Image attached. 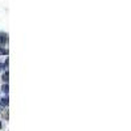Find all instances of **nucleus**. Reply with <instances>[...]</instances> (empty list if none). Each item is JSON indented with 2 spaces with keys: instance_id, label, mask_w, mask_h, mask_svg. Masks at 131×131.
Listing matches in <instances>:
<instances>
[{
  "instance_id": "3",
  "label": "nucleus",
  "mask_w": 131,
  "mask_h": 131,
  "mask_svg": "<svg viewBox=\"0 0 131 131\" xmlns=\"http://www.w3.org/2000/svg\"><path fill=\"white\" fill-rule=\"evenodd\" d=\"M8 78H9V75H8V72H5V73L3 75V80H4L5 83H8Z\"/></svg>"
},
{
  "instance_id": "5",
  "label": "nucleus",
  "mask_w": 131,
  "mask_h": 131,
  "mask_svg": "<svg viewBox=\"0 0 131 131\" xmlns=\"http://www.w3.org/2000/svg\"><path fill=\"white\" fill-rule=\"evenodd\" d=\"M0 54H7V50H3L2 49V50H0Z\"/></svg>"
},
{
  "instance_id": "4",
  "label": "nucleus",
  "mask_w": 131,
  "mask_h": 131,
  "mask_svg": "<svg viewBox=\"0 0 131 131\" xmlns=\"http://www.w3.org/2000/svg\"><path fill=\"white\" fill-rule=\"evenodd\" d=\"M5 67H7V66L4 63H0V70H5Z\"/></svg>"
},
{
  "instance_id": "2",
  "label": "nucleus",
  "mask_w": 131,
  "mask_h": 131,
  "mask_svg": "<svg viewBox=\"0 0 131 131\" xmlns=\"http://www.w3.org/2000/svg\"><path fill=\"white\" fill-rule=\"evenodd\" d=\"M2 89H3V92H4V93H8V84H7V83L2 86Z\"/></svg>"
},
{
  "instance_id": "1",
  "label": "nucleus",
  "mask_w": 131,
  "mask_h": 131,
  "mask_svg": "<svg viewBox=\"0 0 131 131\" xmlns=\"http://www.w3.org/2000/svg\"><path fill=\"white\" fill-rule=\"evenodd\" d=\"M7 42H8L7 34H5V33H0V46H4Z\"/></svg>"
}]
</instances>
